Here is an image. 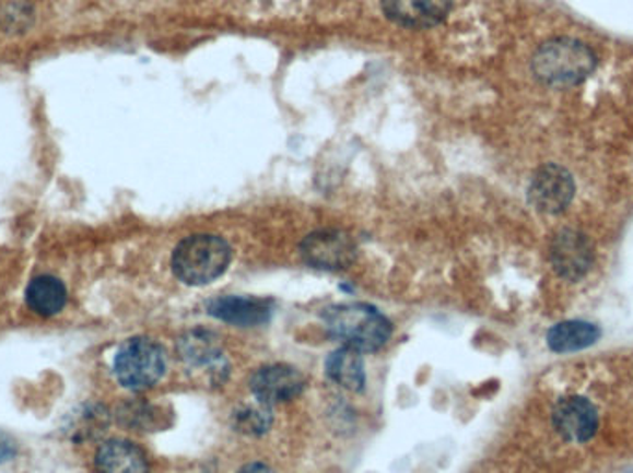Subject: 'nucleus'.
I'll return each mask as SVG.
<instances>
[{"label": "nucleus", "instance_id": "20e7f679", "mask_svg": "<svg viewBox=\"0 0 633 473\" xmlns=\"http://www.w3.org/2000/svg\"><path fill=\"white\" fill-rule=\"evenodd\" d=\"M167 371V354L162 344L146 336L122 342L114 357V376L122 389L145 392L156 387Z\"/></svg>", "mask_w": 633, "mask_h": 473}, {"label": "nucleus", "instance_id": "9b49d317", "mask_svg": "<svg viewBox=\"0 0 633 473\" xmlns=\"http://www.w3.org/2000/svg\"><path fill=\"white\" fill-rule=\"evenodd\" d=\"M210 317L236 328H258L272 317V301L256 296H221L208 304Z\"/></svg>", "mask_w": 633, "mask_h": 473}, {"label": "nucleus", "instance_id": "6e6552de", "mask_svg": "<svg viewBox=\"0 0 633 473\" xmlns=\"http://www.w3.org/2000/svg\"><path fill=\"white\" fill-rule=\"evenodd\" d=\"M550 263L558 276L578 282L591 269V240L578 229H561L550 243Z\"/></svg>", "mask_w": 633, "mask_h": 473}, {"label": "nucleus", "instance_id": "a211bd4d", "mask_svg": "<svg viewBox=\"0 0 633 473\" xmlns=\"http://www.w3.org/2000/svg\"><path fill=\"white\" fill-rule=\"evenodd\" d=\"M122 419L127 422L128 426L132 427H156L157 426V411L151 405H128L122 411Z\"/></svg>", "mask_w": 633, "mask_h": 473}, {"label": "nucleus", "instance_id": "ddd939ff", "mask_svg": "<svg viewBox=\"0 0 633 473\" xmlns=\"http://www.w3.org/2000/svg\"><path fill=\"white\" fill-rule=\"evenodd\" d=\"M95 470L97 473H151L145 451L121 438H112L98 446Z\"/></svg>", "mask_w": 633, "mask_h": 473}, {"label": "nucleus", "instance_id": "6ab92c4d", "mask_svg": "<svg viewBox=\"0 0 633 473\" xmlns=\"http://www.w3.org/2000/svg\"><path fill=\"white\" fill-rule=\"evenodd\" d=\"M15 453H17V446L13 442V438L0 431V464L12 461Z\"/></svg>", "mask_w": 633, "mask_h": 473}, {"label": "nucleus", "instance_id": "423d86ee", "mask_svg": "<svg viewBox=\"0 0 633 473\" xmlns=\"http://www.w3.org/2000/svg\"><path fill=\"white\" fill-rule=\"evenodd\" d=\"M357 248L354 239L339 229H323L302 240L304 263L319 270H343L354 263Z\"/></svg>", "mask_w": 633, "mask_h": 473}, {"label": "nucleus", "instance_id": "f257e3e1", "mask_svg": "<svg viewBox=\"0 0 633 473\" xmlns=\"http://www.w3.org/2000/svg\"><path fill=\"white\" fill-rule=\"evenodd\" d=\"M320 318L330 336L362 354L386 346L392 335L389 318L367 304H339L328 307Z\"/></svg>", "mask_w": 633, "mask_h": 473}, {"label": "nucleus", "instance_id": "f03ea898", "mask_svg": "<svg viewBox=\"0 0 633 473\" xmlns=\"http://www.w3.org/2000/svg\"><path fill=\"white\" fill-rule=\"evenodd\" d=\"M597 56L591 48L571 37H558L537 50L531 69L537 80L550 87H571L591 76Z\"/></svg>", "mask_w": 633, "mask_h": 473}, {"label": "nucleus", "instance_id": "dca6fc26", "mask_svg": "<svg viewBox=\"0 0 633 473\" xmlns=\"http://www.w3.org/2000/svg\"><path fill=\"white\" fill-rule=\"evenodd\" d=\"M66 285L58 277H34L26 287V304L39 317H55L66 307Z\"/></svg>", "mask_w": 633, "mask_h": 473}, {"label": "nucleus", "instance_id": "7ed1b4c3", "mask_svg": "<svg viewBox=\"0 0 633 473\" xmlns=\"http://www.w3.org/2000/svg\"><path fill=\"white\" fill-rule=\"evenodd\" d=\"M232 263V248L218 235H191L176 246L173 272L186 285L200 287L223 276Z\"/></svg>", "mask_w": 633, "mask_h": 473}, {"label": "nucleus", "instance_id": "f3484780", "mask_svg": "<svg viewBox=\"0 0 633 473\" xmlns=\"http://www.w3.org/2000/svg\"><path fill=\"white\" fill-rule=\"evenodd\" d=\"M272 422H274L272 407L260 402H256V405H245V407L237 409L232 416V426L236 427L237 431L243 433V435H250V437H260L263 433L269 431Z\"/></svg>", "mask_w": 633, "mask_h": 473}, {"label": "nucleus", "instance_id": "aec40b11", "mask_svg": "<svg viewBox=\"0 0 633 473\" xmlns=\"http://www.w3.org/2000/svg\"><path fill=\"white\" fill-rule=\"evenodd\" d=\"M237 473H272L271 468L263 464V462H250L247 466H243Z\"/></svg>", "mask_w": 633, "mask_h": 473}, {"label": "nucleus", "instance_id": "2eb2a0df", "mask_svg": "<svg viewBox=\"0 0 633 473\" xmlns=\"http://www.w3.org/2000/svg\"><path fill=\"white\" fill-rule=\"evenodd\" d=\"M602 331L598 326L584 320H568L555 323L547 333V344L555 354H573L593 346L600 339Z\"/></svg>", "mask_w": 633, "mask_h": 473}, {"label": "nucleus", "instance_id": "4468645a", "mask_svg": "<svg viewBox=\"0 0 633 473\" xmlns=\"http://www.w3.org/2000/svg\"><path fill=\"white\" fill-rule=\"evenodd\" d=\"M325 370L332 383L349 392H362L367 383L365 360L362 352L354 347L341 346L333 350L332 354L326 357Z\"/></svg>", "mask_w": 633, "mask_h": 473}, {"label": "nucleus", "instance_id": "39448f33", "mask_svg": "<svg viewBox=\"0 0 633 473\" xmlns=\"http://www.w3.org/2000/svg\"><path fill=\"white\" fill-rule=\"evenodd\" d=\"M574 192L576 186L567 168L550 163L534 174L528 187V200L531 208L539 213L558 215L571 205Z\"/></svg>", "mask_w": 633, "mask_h": 473}, {"label": "nucleus", "instance_id": "f8f14e48", "mask_svg": "<svg viewBox=\"0 0 633 473\" xmlns=\"http://www.w3.org/2000/svg\"><path fill=\"white\" fill-rule=\"evenodd\" d=\"M387 17L410 28H430L447 19L453 0H382Z\"/></svg>", "mask_w": 633, "mask_h": 473}, {"label": "nucleus", "instance_id": "0eeeda50", "mask_svg": "<svg viewBox=\"0 0 633 473\" xmlns=\"http://www.w3.org/2000/svg\"><path fill=\"white\" fill-rule=\"evenodd\" d=\"M248 385L256 402L272 407L301 395L306 389V378L293 366L267 365L254 371Z\"/></svg>", "mask_w": 633, "mask_h": 473}, {"label": "nucleus", "instance_id": "1a4fd4ad", "mask_svg": "<svg viewBox=\"0 0 633 473\" xmlns=\"http://www.w3.org/2000/svg\"><path fill=\"white\" fill-rule=\"evenodd\" d=\"M178 355L189 368L204 371L211 381L226 378L228 363L224 359L219 336L213 331L197 328L184 333L178 341Z\"/></svg>", "mask_w": 633, "mask_h": 473}, {"label": "nucleus", "instance_id": "9d476101", "mask_svg": "<svg viewBox=\"0 0 633 473\" xmlns=\"http://www.w3.org/2000/svg\"><path fill=\"white\" fill-rule=\"evenodd\" d=\"M552 424L560 437L568 442H587L598 431V411L587 398L567 395L555 403Z\"/></svg>", "mask_w": 633, "mask_h": 473}]
</instances>
